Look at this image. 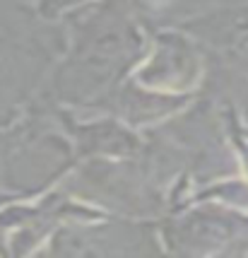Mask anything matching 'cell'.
Returning <instances> with one entry per match:
<instances>
[{
	"mask_svg": "<svg viewBox=\"0 0 248 258\" xmlns=\"http://www.w3.org/2000/svg\"><path fill=\"white\" fill-rule=\"evenodd\" d=\"M198 73L183 34H159L149 56L133 68V82L161 94H186Z\"/></svg>",
	"mask_w": 248,
	"mask_h": 258,
	"instance_id": "obj_1",
	"label": "cell"
},
{
	"mask_svg": "<svg viewBox=\"0 0 248 258\" xmlns=\"http://www.w3.org/2000/svg\"><path fill=\"white\" fill-rule=\"evenodd\" d=\"M58 121L68 131L75 159H104V157H133L140 152V135L118 118L75 121L65 111H58Z\"/></svg>",
	"mask_w": 248,
	"mask_h": 258,
	"instance_id": "obj_2",
	"label": "cell"
},
{
	"mask_svg": "<svg viewBox=\"0 0 248 258\" xmlns=\"http://www.w3.org/2000/svg\"><path fill=\"white\" fill-rule=\"evenodd\" d=\"M87 3L90 0H36L34 12L39 17H44V20H58L60 15L77 10V8L87 5Z\"/></svg>",
	"mask_w": 248,
	"mask_h": 258,
	"instance_id": "obj_3",
	"label": "cell"
},
{
	"mask_svg": "<svg viewBox=\"0 0 248 258\" xmlns=\"http://www.w3.org/2000/svg\"><path fill=\"white\" fill-rule=\"evenodd\" d=\"M15 198H22V196H20V193H3L0 191V208H3V205H8L10 201H15Z\"/></svg>",
	"mask_w": 248,
	"mask_h": 258,
	"instance_id": "obj_4",
	"label": "cell"
}]
</instances>
